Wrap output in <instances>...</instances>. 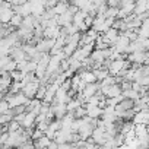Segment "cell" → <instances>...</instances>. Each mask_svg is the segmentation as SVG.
Listing matches in <instances>:
<instances>
[{"label":"cell","instance_id":"1","mask_svg":"<svg viewBox=\"0 0 149 149\" xmlns=\"http://www.w3.org/2000/svg\"><path fill=\"white\" fill-rule=\"evenodd\" d=\"M129 67H130V63L126 58H123V60H113V61H110L108 66H107V70L110 73V76L116 78V76H118L120 72L127 70Z\"/></svg>","mask_w":149,"mask_h":149},{"label":"cell","instance_id":"2","mask_svg":"<svg viewBox=\"0 0 149 149\" xmlns=\"http://www.w3.org/2000/svg\"><path fill=\"white\" fill-rule=\"evenodd\" d=\"M5 101H8L10 110H13V108H16V107H25V105L29 102V100L25 98V95H24L22 92H19V94H13V95L6 94Z\"/></svg>","mask_w":149,"mask_h":149},{"label":"cell","instance_id":"3","mask_svg":"<svg viewBox=\"0 0 149 149\" xmlns=\"http://www.w3.org/2000/svg\"><path fill=\"white\" fill-rule=\"evenodd\" d=\"M38 88H40V81L38 79H35L34 82H29V84H26L24 88H22V94L25 95V98H28V100H34L35 98V95H37V92H38Z\"/></svg>","mask_w":149,"mask_h":149},{"label":"cell","instance_id":"4","mask_svg":"<svg viewBox=\"0 0 149 149\" xmlns=\"http://www.w3.org/2000/svg\"><path fill=\"white\" fill-rule=\"evenodd\" d=\"M78 76H79V79L85 84V85H91V84H97V79H95V74L92 73V70H84V69H81L78 73Z\"/></svg>","mask_w":149,"mask_h":149},{"label":"cell","instance_id":"5","mask_svg":"<svg viewBox=\"0 0 149 149\" xmlns=\"http://www.w3.org/2000/svg\"><path fill=\"white\" fill-rule=\"evenodd\" d=\"M148 120H149V113L148 110H142V111H137L134 113L133 118H132V123L136 126V124H143V126H148Z\"/></svg>","mask_w":149,"mask_h":149},{"label":"cell","instance_id":"6","mask_svg":"<svg viewBox=\"0 0 149 149\" xmlns=\"http://www.w3.org/2000/svg\"><path fill=\"white\" fill-rule=\"evenodd\" d=\"M50 108H51V113L54 114L56 120L63 118V117L66 116V113H67L66 104H54V102H51V104H50Z\"/></svg>","mask_w":149,"mask_h":149},{"label":"cell","instance_id":"7","mask_svg":"<svg viewBox=\"0 0 149 149\" xmlns=\"http://www.w3.org/2000/svg\"><path fill=\"white\" fill-rule=\"evenodd\" d=\"M57 130H60V120H53V121L48 124L47 130L44 132V136L48 137L50 140H53L54 136H56V133H57Z\"/></svg>","mask_w":149,"mask_h":149},{"label":"cell","instance_id":"8","mask_svg":"<svg viewBox=\"0 0 149 149\" xmlns=\"http://www.w3.org/2000/svg\"><path fill=\"white\" fill-rule=\"evenodd\" d=\"M146 12H149V2H148V0H137V2H134L133 15L139 16V15L146 13Z\"/></svg>","mask_w":149,"mask_h":149},{"label":"cell","instance_id":"9","mask_svg":"<svg viewBox=\"0 0 149 149\" xmlns=\"http://www.w3.org/2000/svg\"><path fill=\"white\" fill-rule=\"evenodd\" d=\"M100 92V84H91V85H85V88L82 89V95L88 100V98H91V97H94V95H97ZM86 104V102H85Z\"/></svg>","mask_w":149,"mask_h":149},{"label":"cell","instance_id":"10","mask_svg":"<svg viewBox=\"0 0 149 149\" xmlns=\"http://www.w3.org/2000/svg\"><path fill=\"white\" fill-rule=\"evenodd\" d=\"M85 110H86V117H89L91 120H98V118L102 117V108H100V107L85 105Z\"/></svg>","mask_w":149,"mask_h":149},{"label":"cell","instance_id":"11","mask_svg":"<svg viewBox=\"0 0 149 149\" xmlns=\"http://www.w3.org/2000/svg\"><path fill=\"white\" fill-rule=\"evenodd\" d=\"M67 8H69V3H66V2H57V3H56V6H54L53 9H50V12H51V13H53V16L56 18V16L63 15V13L67 10Z\"/></svg>","mask_w":149,"mask_h":149},{"label":"cell","instance_id":"12","mask_svg":"<svg viewBox=\"0 0 149 149\" xmlns=\"http://www.w3.org/2000/svg\"><path fill=\"white\" fill-rule=\"evenodd\" d=\"M120 35V32L117 31V29H114V28H110V29H107L105 32H104V38H105V41L110 44V45H113L114 42H116V40H117V37Z\"/></svg>","mask_w":149,"mask_h":149},{"label":"cell","instance_id":"13","mask_svg":"<svg viewBox=\"0 0 149 149\" xmlns=\"http://www.w3.org/2000/svg\"><path fill=\"white\" fill-rule=\"evenodd\" d=\"M133 130H134V136L136 139H148V129L143 124H133Z\"/></svg>","mask_w":149,"mask_h":149},{"label":"cell","instance_id":"14","mask_svg":"<svg viewBox=\"0 0 149 149\" xmlns=\"http://www.w3.org/2000/svg\"><path fill=\"white\" fill-rule=\"evenodd\" d=\"M13 16V10L12 9H3L0 12V25H8L10 22Z\"/></svg>","mask_w":149,"mask_h":149},{"label":"cell","instance_id":"15","mask_svg":"<svg viewBox=\"0 0 149 149\" xmlns=\"http://www.w3.org/2000/svg\"><path fill=\"white\" fill-rule=\"evenodd\" d=\"M35 18L32 16V15H29V16H25V18H22V25H21V28H25V29H29V31H34V25H35Z\"/></svg>","mask_w":149,"mask_h":149},{"label":"cell","instance_id":"16","mask_svg":"<svg viewBox=\"0 0 149 149\" xmlns=\"http://www.w3.org/2000/svg\"><path fill=\"white\" fill-rule=\"evenodd\" d=\"M50 139L48 137H45V136H42V137H40L38 140H35V142H32V145H34V148L35 149H47L48 148V145H50Z\"/></svg>","mask_w":149,"mask_h":149},{"label":"cell","instance_id":"17","mask_svg":"<svg viewBox=\"0 0 149 149\" xmlns=\"http://www.w3.org/2000/svg\"><path fill=\"white\" fill-rule=\"evenodd\" d=\"M8 25H9L10 28H21V25H22V16L13 13V16H12V19H10V22H9Z\"/></svg>","mask_w":149,"mask_h":149},{"label":"cell","instance_id":"18","mask_svg":"<svg viewBox=\"0 0 149 149\" xmlns=\"http://www.w3.org/2000/svg\"><path fill=\"white\" fill-rule=\"evenodd\" d=\"M88 16V13L86 12H84V10H78L76 13L73 15V24L76 25V24H79V22H84V19Z\"/></svg>","mask_w":149,"mask_h":149},{"label":"cell","instance_id":"19","mask_svg":"<svg viewBox=\"0 0 149 149\" xmlns=\"http://www.w3.org/2000/svg\"><path fill=\"white\" fill-rule=\"evenodd\" d=\"M22 127H21V124L19 123H16V121H10L8 126H6V130H8V133H16V132H19Z\"/></svg>","mask_w":149,"mask_h":149},{"label":"cell","instance_id":"20","mask_svg":"<svg viewBox=\"0 0 149 149\" xmlns=\"http://www.w3.org/2000/svg\"><path fill=\"white\" fill-rule=\"evenodd\" d=\"M9 74H10L12 82H21V81L24 79V76H25L24 73H21V72H18V70H13V72H10Z\"/></svg>","mask_w":149,"mask_h":149},{"label":"cell","instance_id":"21","mask_svg":"<svg viewBox=\"0 0 149 149\" xmlns=\"http://www.w3.org/2000/svg\"><path fill=\"white\" fill-rule=\"evenodd\" d=\"M73 116H74V118H84V117L86 116V110H85V107H84V105L78 107L76 110L73 111Z\"/></svg>","mask_w":149,"mask_h":149},{"label":"cell","instance_id":"22","mask_svg":"<svg viewBox=\"0 0 149 149\" xmlns=\"http://www.w3.org/2000/svg\"><path fill=\"white\" fill-rule=\"evenodd\" d=\"M9 113H10V108H9L8 101L0 100V114H9Z\"/></svg>","mask_w":149,"mask_h":149},{"label":"cell","instance_id":"23","mask_svg":"<svg viewBox=\"0 0 149 149\" xmlns=\"http://www.w3.org/2000/svg\"><path fill=\"white\" fill-rule=\"evenodd\" d=\"M92 22H94V18H91L89 15L84 19V24L86 25V28H91V26H92Z\"/></svg>","mask_w":149,"mask_h":149},{"label":"cell","instance_id":"24","mask_svg":"<svg viewBox=\"0 0 149 149\" xmlns=\"http://www.w3.org/2000/svg\"><path fill=\"white\" fill-rule=\"evenodd\" d=\"M47 149H58V145H57V143H56V142H53V140H51V142H50V145H48V148H47Z\"/></svg>","mask_w":149,"mask_h":149}]
</instances>
